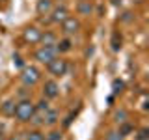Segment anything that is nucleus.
Here are the masks:
<instances>
[{"instance_id": "ddd939ff", "label": "nucleus", "mask_w": 149, "mask_h": 140, "mask_svg": "<svg viewBox=\"0 0 149 140\" xmlns=\"http://www.w3.org/2000/svg\"><path fill=\"white\" fill-rule=\"evenodd\" d=\"M77 11H78V15L88 17V15H91V13H93V4L90 2V0H78Z\"/></svg>"}, {"instance_id": "1a4fd4ad", "label": "nucleus", "mask_w": 149, "mask_h": 140, "mask_svg": "<svg viewBox=\"0 0 149 140\" xmlns=\"http://www.w3.org/2000/svg\"><path fill=\"white\" fill-rule=\"evenodd\" d=\"M58 121H60V112L56 108H49L43 114V125H47V127H54Z\"/></svg>"}, {"instance_id": "423d86ee", "label": "nucleus", "mask_w": 149, "mask_h": 140, "mask_svg": "<svg viewBox=\"0 0 149 140\" xmlns=\"http://www.w3.org/2000/svg\"><path fill=\"white\" fill-rule=\"evenodd\" d=\"M78 30H80V21H78L77 17H71V15H69V17L62 22V32H63L67 37L73 36V34H77Z\"/></svg>"}, {"instance_id": "c85d7f7f", "label": "nucleus", "mask_w": 149, "mask_h": 140, "mask_svg": "<svg viewBox=\"0 0 149 140\" xmlns=\"http://www.w3.org/2000/svg\"><path fill=\"white\" fill-rule=\"evenodd\" d=\"M93 54V47H90V49H86V56H91Z\"/></svg>"}, {"instance_id": "f8f14e48", "label": "nucleus", "mask_w": 149, "mask_h": 140, "mask_svg": "<svg viewBox=\"0 0 149 140\" xmlns=\"http://www.w3.org/2000/svg\"><path fill=\"white\" fill-rule=\"evenodd\" d=\"M56 52L58 54H65V52H71L73 50V41L69 37H63V39H58L56 41Z\"/></svg>"}, {"instance_id": "5701e85b", "label": "nucleus", "mask_w": 149, "mask_h": 140, "mask_svg": "<svg viewBox=\"0 0 149 140\" xmlns=\"http://www.w3.org/2000/svg\"><path fill=\"white\" fill-rule=\"evenodd\" d=\"M104 140H125V138L119 134V131H118V129H110V131H106Z\"/></svg>"}, {"instance_id": "bb28decb", "label": "nucleus", "mask_w": 149, "mask_h": 140, "mask_svg": "<svg viewBox=\"0 0 149 140\" xmlns=\"http://www.w3.org/2000/svg\"><path fill=\"white\" fill-rule=\"evenodd\" d=\"M132 19H134V15H132L130 11H125L123 15H121V21H123V22H130Z\"/></svg>"}, {"instance_id": "b1692460", "label": "nucleus", "mask_w": 149, "mask_h": 140, "mask_svg": "<svg viewBox=\"0 0 149 140\" xmlns=\"http://www.w3.org/2000/svg\"><path fill=\"white\" fill-rule=\"evenodd\" d=\"M136 140H149V129L147 127H142L136 131Z\"/></svg>"}, {"instance_id": "393cba45", "label": "nucleus", "mask_w": 149, "mask_h": 140, "mask_svg": "<svg viewBox=\"0 0 149 140\" xmlns=\"http://www.w3.org/2000/svg\"><path fill=\"white\" fill-rule=\"evenodd\" d=\"M30 93H32V92L28 90V86H22V88H21V92H19V95H17V97H19V101H21V99H30Z\"/></svg>"}, {"instance_id": "c756f323", "label": "nucleus", "mask_w": 149, "mask_h": 140, "mask_svg": "<svg viewBox=\"0 0 149 140\" xmlns=\"http://www.w3.org/2000/svg\"><path fill=\"white\" fill-rule=\"evenodd\" d=\"M0 2H4V0H0Z\"/></svg>"}, {"instance_id": "6ab92c4d", "label": "nucleus", "mask_w": 149, "mask_h": 140, "mask_svg": "<svg viewBox=\"0 0 149 140\" xmlns=\"http://www.w3.org/2000/svg\"><path fill=\"white\" fill-rule=\"evenodd\" d=\"M34 105H36V112H41V114H45V112L50 108V101L45 99V97H41V99L37 103H34Z\"/></svg>"}, {"instance_id": "aec40b11", "label": "nucleus", "mask_w": 149, "mask_h": 140, "mask_svg": "<svg viewBox=\"0 0 149 140\" xmlns=\"http://www.w3.org/2000/svg\"><path fill=\"white\" fill-rule=\"evenodd\" d=\"M22 140H45V134L41 133L39 129H34V131H30V133H26Z\"/></svg>"}, {"instance_id": "412c9836", "label": "nucleus", "mask_w": 149, "mask_h": 140, "mask_svg": "<svg viewBox=\"0 0 149 140\" xmlns=\"http://www.w3.org/2000/svg\"><path fill=\"white\" fill-rule=\"evenodd\" d=\"M28 123H30V125H34L36 129L43 127V114H41V112H36V114L30 118V121H28Z\"/></svg>"}, {"instance_id": "7ed1b4c3", "label": "nucleus", "mask_w": 149, "mask_h": 140, "mask_svg": "<svg viewBox=\"0 0 149 140\" xmlns=\"http://www.w3.org/2000/svg\"><path fill=\"white\" fill-rule=\"evenodd\" d=\"M56 56H58V52H56V47H39V49L34 52V58L39 64H43V65H49L56 58Z\"/></svg>"}, {"instance_id": "f03ea898", "label": "nucleus", "mask_w": 149, "mask_h": 140, "mask_svg": "<svg viewBox=\"0 0 149 140\" xmlns=\"http://www.w3.org/2000/svg\"><path fill=\"white\" fill-rule=\"evenodd\" d=\"M19 78H21L22 86H36L37 82L41 80V71L36 67V65H24V67L21 69V75H19Z\"/></svg>"}, {"instance_id": "20e7f679", "label": "nucleus", "mask_w": 149, "mask_h": 140, "mask_svg": "<svg viewBox=\"0 0 149 140\" xmlns=\"http://www.w3.org/2000/svg\"><path fill=\"white\" fill-rule=\"evenodd\" d=\"M47 67H49V73L50 75H54V77H63V75L67 73V69H69V64H67V60L56 56V58L47 65Z\"/></svg>"}, {"instance_id": "6e6552de", "label": "nucleus", "mask_w": 149, "mask_h": 140, "mask_svg": "<svg viewBox=\"0 0 149 140\" xmlns=\"http://www.w3.org/2000/svg\"><path fill=\"white\" fill-rule=\"evenodd\" d=\"M41 32L43 30H39L37 26H26L24 30H22V37H24V41H28L30 45H36V43H39V37H41Z\"/></svg>"}, {"instance_id": "a211bd4d", "label": "nucleus", "mask_w": 149, "mask_h": 140, "mask_svg": "<svg viewBox=\"0 0 149 140\" xmlns=\"http://www.w3.org/2000/svg\"><path fill=\"white\" fill-rule=\"evenodd\" d=\"M121 43H123V41H121L119 32H114V34H112V39H110L112 50H114V52H119V50H121Z\"/></svg>"}, {"instance_id": "2eb2a0df", "label": "nucleus", "mask_w": 149, "mask_h": 140, "mask_svg": "<svg viewBox=\"0 0 149 140\" xmlns=\"http://www.w3.org/2000/svg\"><path fill=\"white\" fill-rule=\"evenodd\" d=\"M15 103H17V101H13V99L4 101L2 105H0V110H2V114H4V116H13V112H15Z\"/></svg>"}, {"instance_id": "4468645a", "label": "nucleus", "mask_w": 149, "mask_h": 140, "mask_svg": "<svg viewBox=\"0 0 149 140\" xmlns=\"http://www.w3.org/2000/svg\"><path fill=\"white\" fill-rule=\"evenodd\" d=\"M112 120L116 121V123H125V121H129V110L127 108H123V106H121V108H116L114 112H112Z\"/></svg>"}, {"instance_id": "f3484780", "label": "nucleus", "mask_w": 149, "mask_h": 140, "mask_svg": "<svg viewBox=\"0 0 149 140\" xmlns=\"http://www.w3.org/2000/svg\"><path fill=\"white\" fill-rule=\"evenodd\" d=\"M125 92V82L121 78H114L112 80V95H119Z\"/></svg>"}, {"instance_id": "9b49d317", "label": "nucleus", "mask_w": 149, "mask_h": 140, "mask_svg": "<svg viewBox=\"0 0 149 140\" xmlns=\"http://www.w3.org/2000/svg\"><path fill=\"white\" fill-rule=\"evenodd\" d=\"M56 41H58V36H56L52 30H45V32H41V37H39L41 47H54V45H56Z\"/></svg>"}, {"instance_id": "0eeeda50", "label": "nucleus", "mask_w": 149, "mask_h": 140, "mask_svg": "<svg viewBox=\"0 0 149 140\" xmlns=\"http://www.w3.org/2000/svg\"><path fill=\"white\" fill-rule=\"evenodd\" d=\"M60 95V84L56 80H45L43 84V97L45 99H56Z\"/></svg>"}, {"instance_id": "39448f33", "label": "nucleus", "mask_w": 149, "mask_h": 140, "mask_svg": "<svg viewBox=\"0 0 149 140\" xmlns=\"http://www.w3.org/2000/svg\"><path fill=\"white\" fill-rule=\"evenodd\" d=\"M49 15H50V17H49L50 22H54V24H62L65 19L69 17V9H67V6L60 4V6H54V8H52V11H50Z\"/></svg>"}, {"instance_id": "a878e982", "label": "nucleus", "mask_w": 149, "mask_h": 140, "mask_svg": "<svg viewBox=\"0 0 149 140\" xmlns=\"http://www.w3.org/2000/svg\"><path fill=\"white\" fill-rule=\"evenodd\" d=\"M13 64H15L19 69H22V67H24V62H22L21 54H13Z\"/></svg>"}, {"instance_id": "dca6fc26", "label": "nucleus", "mask_w": 149, "mask_h": 140, "mask_svg": "<svg viewBox=\"0 0 149 140\" xmlns=\"http://www.w3.org/2000/svg\"><path fill=\"white\" fill-rule=\"evenodd\" d=\"M118 131H119L121 136L125 138V136H129V134H132V133H134V125L130 123V121H125V123H119Z\"/></svg>"}, {"instance_id": "4be33fe9", "label": "nucleus", "mask_w": 149, "mask_h": 140, "mask_svg": "<svg viewBox=\"0 0 149 140\" xmlns=\"http://www.w3.org/2000/svg\"><path fill=\"white\" fill-rule=\"evenodd\" d=\"M45 140H63V133L60 129H50L49 133H47Z\"/></svg>"}, {"instance_id": "f257e3e1", "label": "nucleus", "mask_w": 149, "mask_h": 140, "mask_svg": "<svg viewBox=\"0 0 149 140\" xmlns=\"http://www.w3.org/2000/svg\"><path fill=\"white\" fill-rule=\"evenodd\" d=\"M34 114H36V105L30 99H21V101L15 103V112H13V116H15V120L19 123H28Z\"/></svg>"}, {"instance_id": "9d476101", "label": "nucleus", "mask_w": 149, "mask_h": 140, "mask_svg": "<svg viewBox=\"0 0 149 140\" xmlns=\"http://www.w3.org/2000/svg\"><path fill=\"white\" fill-rule=\"evenodd\" d=\"M52 8H54L52 0H37V4H36V11H37V15H39V17L49 15V13L52 11Z\"/></svg>"}, {"instance_id": "cd10ccee", "label": "nucleus", "mask_w": 149, "mask_h": 140, "mask_svg": "<svg viewBox=\"0 0 149 140\" xmlns=\"http://www.w3.org/2000/svg\"><path fill=\"white\" fill-rule=\"evenodd\" d=\"M74 116H77V114H69L67 118H65V121H63V127H69V125H71V121H73Z\"/></svg>"}]
</instances>
